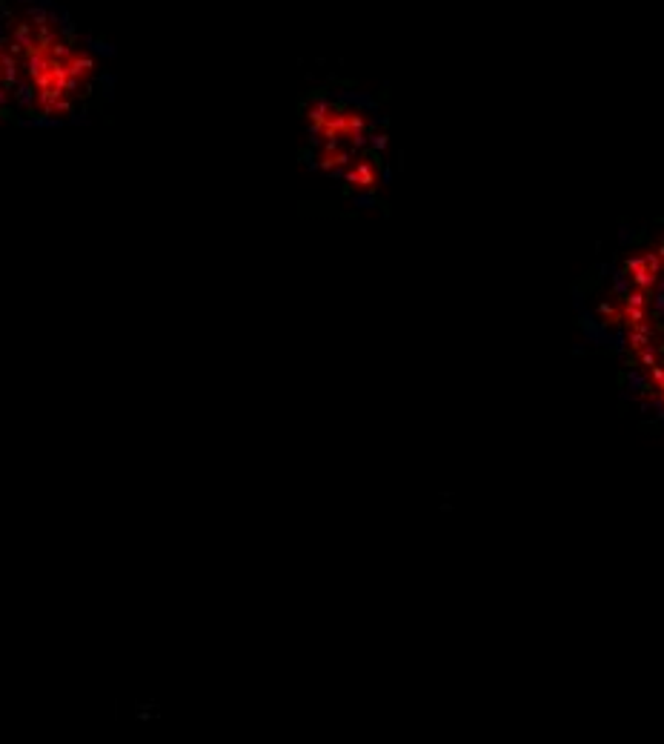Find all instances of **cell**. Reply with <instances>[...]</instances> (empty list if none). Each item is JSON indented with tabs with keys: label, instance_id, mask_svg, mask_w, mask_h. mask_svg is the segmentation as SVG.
<instances>
[{
	"label": "cell",
	"instance_id": "obj_1",
	"mask_svg": "<svg viewBox=\"0 0 664 744\" xmlns=\"http://www.w3.org/2000/svg\"><path fill=\"white\" fill-rule=\"evenodd\" d=\"M14 117L29 126L84 124L112 97V46L61 0H6Z\"/></svg>",
	"mask_w": 664,
	"mask_h": 744
},
{
	"label": "cell",
	"instance_id": "obj_2",
	"mask_svg": "<svg viewBox=\"0 0 664 744\" xmlns=\"http://www.w3.org/2000/svg\"><path fill=\"white\" fill-rule=\"evenodd\" d=\"M14 72H12V49H9V26H6V0H0V117L14 115Z\"/></svg>",
	"mask_w": 664,
	"mask_h": 744
}]
</instances>
